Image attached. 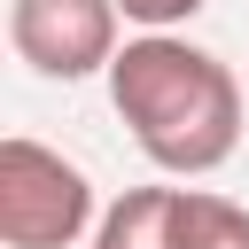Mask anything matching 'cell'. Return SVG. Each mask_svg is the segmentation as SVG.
<instances>
[{"instance_id":"6da1fadb","label":"cell","mask_w":249,"mask_h":249,"mask_svg":"<svg viewBox=\"0 0 249 249\" xmlns=\"http://www.w3.org/2000/svg\"><path fill=\"white\" fill-rule=\"evenodd\" d=\"M101 78L156 171L202 179L241 148V78L210 47H195L179 31H140L117 47V62Z\"/></svg>"},{"instance_id":"7a4b0ae2","label":"cell","mask_w":249,"mask_h":249,"mask_svg":"<svg viewBox=\"0 0 249 249\" xmlns=\"http://www.w3.org/2000/svg\"><path fill=\"white\" fill-rule=\"evenodd\" d=\"M93 226H101L93 179L62 148L8 132L0 140V241L8 249H70V241H93Z\"/></svg>"},{"instance_id":"3957f363","label":"cell","mask_w":249,"mask_h":249,"mask_svg":"<svg viewBox=\"0 0 249 249\" xmlns=\"http://www.w3.org/2000/svg\"><path fill=\"white\" fill-rule=\"evenodd\" d=\"M117 0H8V47L16 62H31L39 78H93L117 62Z\"/></svg>"},{"instance_id":"277c9868","label":"cell","mask_w":249,"mask_h":249,"mask_svg":"<svg viewBox=\"0 0 249 249\" xmlns=\"http://www.w3.org/2000/svg\"><path fill=\"white\" fill-rule=\"evenodd\" d=\"M179 195L187 187H124L101 210L93 249H179Z\"/></svg>"},{"instance_id":"5b68a950","label":"cell","mask_w":249,"mask_h":249,"mask_svg":"<svg viewBox=\"0 0 249 249\" xmlns=\"http://www.w3.org/2000/svg\"><path fill=\"white\" fill-rule=\"evenodd\" d=\"M179 249H249V210L210 187H187L179 195Z\"/></svg>"},{"instance_id":"8992f818","label":"cell","mask_w":249,"mask_h":249,"mask_svg":"<svg viewBox=\"0 0 249 249\" xmlns=\"http://www.w3.org/2000/svg\"><path fill=\"white\" fill-rule=\"evenodd\" d=\"M124 8V23H140V31H179V23H195L210 0H117Z\"/></svg>"}]
</instances>
